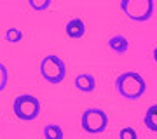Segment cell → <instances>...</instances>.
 Masks as SVG:
<instances>
[{"label": "cell", "mask_w": 157, "mask_h": 139, "mask_svg": "<svg viewBox=\"0 0 157 139\" xmlns=\"http://www.w3.org/2000/svg\"><path fill=\"white\" fill-rule=\"evenodd\" d=\"M154 61L157 63V47H155V49H154Z\"/></svg>", "instance_id": "cell-15"}, {"label": "cell", "mask_w": 157, "mask_h": 139, "mask_svg": "<svg viewBox=\"0 0 157 139\" xmlns=\"http://www.w3.org/2000/svg\"><path fill=\"white\" fill-rule=\"evenodd\" d=\"M119 137L121 139H136L138 134H136V130L133 127H126V129H122V130L119 132Z\"/></svg>", "instance_id": "cell-14"}, {"label": "cell", "mask_w": 157, "mask_h": 139, "mask_svg": "<svg viewBox=\"0 0 157 139\" xmlns=\"http://www.w3.org/2000/svg\"><path fill=\"white\" fill-rule=\"evenodd\" d=\"M145 127L152 132H157V104H152L148 110L145 111V118H143Z\"/></svg>", "instance_id": "cell-9"}, {"label": "cell", "mask_w": 157, "mask_h": 139, "mask_svg": "<svg viewBox=\"0 0 157 139\" xmlns=\"http://www.w3.org/2000/svg\"><path fill=\"white\" fill-rule=\"evenodd\" d=\"M7 82H9V71H7V66L0 61V92L6 90Z\"/></svg>", "instance_id": "cell-13"}, {"label": "cell", "mask_w": 157, "mask_h": 139, "mask_svg": "<svg viewBox=\"0 0 157 139\" xmlns=\"http://www.w3.org/2000/svg\"><path fill=\"white\" fill-rule=\"evenodd\" d=\"M40 101L39 97H35L32 94H19L14 97V103H12V111L19 120L23 122H32L40 115Z\"/></svg>", "instance_id": "cell-2"}, {"label": "cell", "mask_w": 157, "mask_h": 139, "mask_svg": "<svg viewBox=\"0 0 157 139\" xmlns=\"http://www.w3.org/2000/svg\"><path fill=\"white\" fill-rule=\"evenodd\" d=\"M115 89L124 99H140L147 90V82L138 71H124L115 78Z\"/></svg>", "instance_id": "cell-1"}, {"label": "cell", "mask_w": 157, "mask_h": 139, "mask_svg": "<svg viewBox=\"0 0 157 139\" xmlns=\"http://www.w3.org/2000/svg\"><path fill=\"white\" fill-rule=\"evenodd\" d=\"M154 0H121V11L136 23L148 21L154 16Z\"/></svg>", "instance_id": "cell-3"}, {"label": "cell", "mask_w": 157, "mask_h": 139, "mask_svg": "<svg viewBox=\"0 0 157 139\" xmlns=\"http://www.w3.org/2000/svg\"><path fill=\"white\" fill-rule=\"evenodd\" d=\"M45 139H63V130L59 125H54V123H49L45 125L44 130H42Z\"/></svg>", "instance_id": "cell-10"}, {"label": "cell", "mask_w": 157, "mask_h": 139, "mask_svg": "<svg viewBox=\"0 0 157 139\" xmlns=\"http://www.w3.org/2000/svg\"><path fill=\"white\" fill-rule=\"evenodd\" d=\"M28 4H30V7H32L33 11L44 12V11H47V9L51 7L52 0H28Z\"/></svg>", "instance_id": "cell-12"}, {"label": "cell", "mask_w": 157, "mask_h": 139, "mask_svg": "<svg viewBox=\"0 0 157 139\" xmlns=\"http://www.w3.org/2000/svg\"><path fill=\"white\" fill-rule=\"evenodd\" d=\"M108 47L117 54H126L129 50V40L124 35H113L108 38Z\"/></svg>", "instance_id": "cell-8"}, {"label": "cell", "mask_w": 157, "mask_h": 139, "mask_svg": "<svg viewBox=\"0 0 157 139\" xmlns=\"http://www.w3.org/2000/svg\"><path fill=\"white\" fill-rule=\"evenodd\" d=\"M40 75L49 83H61L67 77V64L59 56L49 54L40 63Z\"/></svg>", "instance_id": "cell-4"}, {"label": "cell", "mask_w": 157, "mask_h": 139, "mask_svg": "<svg viewBox=\"0 0 157 139\" xmlns=\"http://www.w3.org/2000/svg\"><path fill=\"white\" fill-rule=\"evenodd\" d=\"M73 83H75V89L84 92V94H89V92H93L96 89V78L91 73H80V75H77Z\"/></svg>", "instance_id": "cell-6"}, {"label": "cell", "mask_w": 157, "mask_h": 139, "mask_svg": "<svg viewBox=\"0 0 157 139\" xmlns=\"http://www.w3.org/2000/svg\"><path fill=\"white\" fill-rule=\"evenodd\" d=\"M80 125L87 134H101L108 127V115L100 108H87L80 117Z\"/></svg>", "instance_id": "cell-5"}, {"label": "cell", "mask_w": 157, "mask_h": 139, "mask_svg": "<svg viewBox=\"0 0 157 139\" xmlns=\"http://www.w3.org/2000/svg\"><path fill=\"white\" fill-rule=\"evenodd\" d=\"M65 31L70 38H82L87 31V28H86V23L80 19V17H73L70 21L67 23V26H65Z\"/></svg>", "instance_id": "cell-7"}, {"label": "cell", "mask_w": 157, "mask_h": 139, "mask_svg": "<svg viewBox=\"0 0 157 139\" xmlns=\"http://www.w3.org/2000/svg\"><path fill=\"white\" fill-rule=\"evenodd\" d=\"M4 38H6L7 42H11V44H17V42L23 40V31L19 28H9L6 31V35H4Z\"/></svg>", "instance_id": "cell-11"}]
</instances>
